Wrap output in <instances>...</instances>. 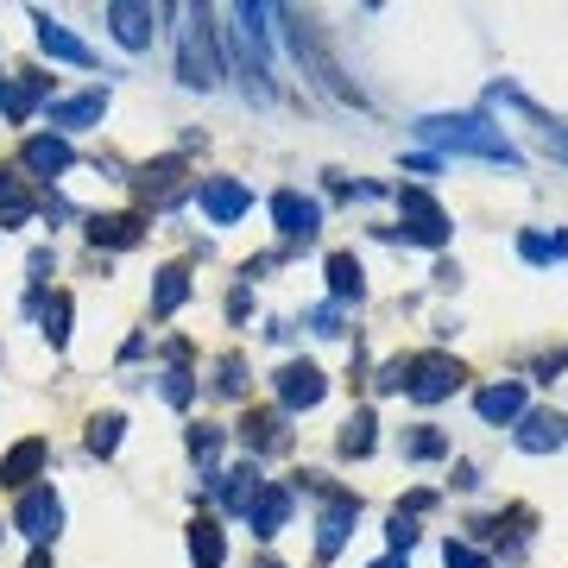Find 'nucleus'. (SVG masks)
Masks as SVG:
<instances>
[{
	"mask_svg": "<svg viewBox=\"0 0 568 568\" xmlns=\"http://www.w3.org/2000/svg\"><path fill=\"white\" fill-rule=\"evenodd\" d=\"M13 524H20V531H26V537L38 543V549H45V543H52L57 531H64V505H57V492H52V487H32L26 499H20Z\"/></svg>",
	"mask_w": 568,
	"mask_h": 568,
	"instance_id": "423d86ee",
	"label": "nucleus"
},
{
	"mask_svg": "<svg viewBox=\"0 0 568 568\" xmlns=\"http://www.w3.org/2000/svg\"><path fill=\"white\" fill-rule=\"evenodd\" d=\"M107 26H114V38L127 45V52H146L158 38V7H139V0H114L107 7Z\"/></svg>",
	"mask_w": 568,
	"mask_h": 568,
	"instance_id": "1a4fd4ad",
	"label": "nucleus"
},
{
	"mask_svg": "<svg viewBox=\"0 0 568 568\" xmlns=\"http://www.w3.org/2000/svg\"><path fill=\"white\" fill-rule=\"evenodd\" d=\"M373 386H379V391H405V386H411V354H398V361H386V366H379V379H373Z\"/></svg>",
	"mask_w": 568,
	"mask_h": 568,
	"instance_id": "f704fd0d",
	"label": "nucleus"
},
{
	"mask_svg": "<svg viewBox=\"0 0 568 568\" xmlns=\"http://www.w3.org/2000/svg\"><path fill=\"white\" fill-rule=\"evenodd\" d=\"M284 518H291V487H259L253 512H247V524H253V537H279Z\"/></svg>",
	"mask_w": 568,
	"mask_h": 568,
	"instance_id": "6ab92c4d",
	"label": "nucleus"
},
{
	"mask_svg": "<svg viewBox=\"0 0 568 568\" xmlns=\"http://www.w3.org/2000/svg\"><path fill=\"white\" fill-rule=\"evenodd\" d=\"M45 341H52V348H64V341H70V297H64V291L45 304Z\"/></svg>",
	"mask_w": 568,
	"mask_h": 568,
	"instance_id": "c756f323",
	"label": "nucleus"
},
{
	"mask_svg": "<svg viewBox=\"0 0 568 568\" xmlns=\"http://www.w3.org/2000/svg\"><path fill=\"white\" fill-rule=\"evenodd\" d=\"M442 568H492V563L480 556V549H467V543L448 537V543H442Z\"/></svg>",
	"mask_w": 568,
	"mask_h": 568,
	"instance_id": "c9c22d12",
	"label": "nucleus"
},
{
	"mask_svg": "<svg viewBox=\"0 0 568 568\" xmlns=\"http://www.w3.org/2000/svg\"><path fill=\"white\" fill-rule=\"evenodd\" d=\"M183 20L190 26H178V82L183 89H215L221 57H215V38H208V7H190Z\"/></svg>",
	"mask_w": 568,
	"mask_h": 568,
	"instance_id": "f03ea898",
	"label": "nucleus"
},
{
	"mask_svg": "<svg viewBox=\"0 0 568 568\" xmlns=\"http://www.w3.org/2000/svg\"><path fill=\"white\" fill-rule=\"evenodd\" d=\"M373 430H379V417L373 411H354L348 417V423H341V455H348V462H366V455H373Z\"/></svg>",
	"mask_w": 568,
	"mask_h": 568,
	"instance_id": "a878e982",
	"label": "nucleus"
},
{
	"mask_svg": "<svg viewBox=\"0 0 568 568\" xmlns=\"http://www.w3.org/2000/svg\"><path fill=\"white\" fill-rule=\"evenodd\" d=\"M121 430H127V417L121 411H107V417H95V423H89V455H114V448H121Z\"/></svg>",
	"mask_w": 568,
	"mask_h": 568,
	"instance_id": "c85d7f7f",
	"label": "nucleus"
},
{
	"mask_svg": "<svg viewBox=\"0 0 568 568\" xmlns=\"http://www.w3.org/2000/svg\"><path fill=\"white\" fill-rule=\"evenodd\" d=\"M386 537H391V556H405L417 543V518H405V512H391V524H386Z\"/></svg>",
	"mask_w": 568,
	"mask_h": 568,
	"instance_id": "e433bc0d",
	"label": "nucleus"
},
{
	"mask_svg": "<svg viewBox=\"0 0 568 568\" xmlns=\"http://www.w3.org/2000/svg\"><path fill=\"white\" fill-rule=\"evenodd\" d=\"M183 442H190V455H196V462H215V455H221V430H208V423H196Z\"/></svg>",
	"mask_w": 568,
	"mask_h": 568,
	"instance_id": "72a5a7b5",
	"label": "nucleus"
},
{
	"mask_svg": "<svg viewBox=\"0 0 568 568\" xmlns=\"http://www.w3.org/2000/svg\"><path fill=\"white\" fill-rule=\"evenodd\" d=\"M240 436H247V448H253V455H272V448H284V417L279 411H247L240 417Z\"/></svg>",
	"mask_w": 568,
	"mask_h": 568,
	"instance_id": "412c9836",
	"label": "nucleus"
},
{
	"mask_svg": "<svg viewBox=\"0 0 568 568\" xmlns=\"http://www.w3.org/2000/svg\"><path fill=\"white\" fill-rule=\"evenodd\" d=\"M190 563H196V568H221V563H228V537H221V524H215V518H196V524H190Z\"/></svg>",
	"mask_w": 568,
	"mask_h": 568,
	"instance_id": "4be33fe9",
	"label": "nucleus"
},
{
	"mask_svg": "<svg viewBox=\"0 0 568 568\" xmlns=\"http://www.w3.org/2000/svg\"><path fill=\"white\" fill-rule=\"evenodd\" d=\"M436 455H448V436H442L436 423H417L411 436H405V462H436Z\"/></svg>",
	"mask_w": 568,
	"mask_h": 568,
	"instance_id": "cd10ccee",
	"label": "nucleus"
},
{
	"mask_svg": "<svg viewBox=\"0 0 568 568\" xmlns=\"http://www.w3.org/2000/svg\"><path fill=\"white\" fill-rule=\"evenodd\" d=\"M518 253L531 259V265H549V259H563V253H556V234H518Z\"/></svg>",
	"mask_w": 568,
	"mask_h": 568,
	"instance_id": "473e14b6",
	"label": "nucleus"
},
{
	"mask_svg": "<svg viewBox=\"0 0 568 568\" xmlns=\"http://www.w3.org/2000/svg\"><path fill=\"white\" fill-rule=\"evenodd\" d=\"M0 537H7V531H0Z\"/></svg>",
	"mask_w": 568,
	"mask_h": 568,
	"instance_id": "c03bdc74",
	"label": "nucleus"
},
{
	"mask_svg": "<svg viewBox=\"0 0 568 568\" xmlns=\"http://www.w3.org/2000/svg\"><path fill=\"white\" fill-rule=\"evenodd\" d=\"M329 297L336 304H361L366 297V272L354 253H329Z\"/></svg>",
	"mask_w": 568,
	"mask_h": 568,
	"instance_id": "aec40b11",
	"label": "nucleus"
},
{
	"mask_svg": "<svg viewBox=\"0 0 568 568\" xmlns=\"http://www.w3.org/2000/svg\"><path fill=\"white\" fill-rule=\"evenodd\" d=\"M183 297H190V272H183V265H164L158 284H152V316H178Z\"/></svg>",
	"mask_w": 568,
	"mask_h": 568,
	"instance_id": "393cba45",
	"label": "nucleus"
},
{
	"mask_svg": "<svg viewBox=\"0 0 568 568\" xmlns=\"http://www.w3.org/2000/svg\"><path fill=\"white\" fill-rule=\"evenodd\" d=\"M215 391H221V398H240V391H247V361H240V354H228V361L215 366Z\"/></svg>",
	"mask_w": 568,
	"mask_h": 568,
	"instance_id": "2f4dec72",
	"label": "nucleus"
},
{
	"mask_svg": "<svg viewBox=\"0 0 568 568\" xmlns=\"http://www.w3.org/2000/svg\"><path fill=\"white\" fill-rule=\"evenodd\" d=\"M183 164L178 158H158V164H146V171H139V196H146V203H158V208H171L183 196Z\"/></svg>",
	"mask_w": 568,
	"mask_h": 568,
	"instance_id": "a211bd4d",
	"label": "nucleus"
},
{
	"mask_svg": "<svg viewBox=\"0 0 568 568\" xmlns=\"http://www.w3.org/2000/svg\"><path fill=\"white\" fill-rule=\"evenodd\" d=\"M139 234H146L139 215H95V221H89V240H95V247H139Z\"/></svg>",
	"mask_w": 568,
	"mask_h": 568,
	"instance_id": "b1692460",
	"label": "nucleus"
},
{
	"mask_svg": "<svg viewBox=\"0 0 568 568\" xmlns=\"http://www.w3.org/2000/svg\"><path fill=\"white\" fill-rule=\"evenodd\" d=\"M272 221H279V234L291 247H310L316 228H322V208H316L304 190H279V196H272Z\"/></svg>",
	"mask_w": 568,
	"mask_h": 568,
	"instance_id": "20e7f679",
	"label": "nucleus"
},
{
	"mask_svg": "<svg viewBox=\"0 0 568 568\" xmlns=\"http://www.w3.org/2000/svg\"><path fill=\"white\" fill-rule=\"evenodd\" d=\"M462 361H448V354H411V398L417 405H442V398H455L462 391Z\"/></svg>",
	"mask_w": 568,
	"mask_h": 568,
	"instance_id": "7ed1b4c3",
	"label": "nucleus"
},
{
	"mask_svg": "<svg viewBox=\"0 0 568 568\" xmlns=\"http://www.w3.org/2000/svg\"><path fill=\"white\" fill-rule=\"evenodd\" d=\"M45 462H52V442H45V436H26L20 448H7V455H0V487H32Z\"/></svg>",
	"mask_w": 568,
	"mask_h": 568,
	"instance_id": "ddd939ff",
	"label": "nucleus"
},
{
	"mask_svg": "<svg viewBox=\"0 0 568 568\" xmlns=\"http://www.w3.org/2000/svg\"><path fill=\"white\" fill-rule=\"evenodd\" d=\"M38 95H45V77H20V82H0V114L26 127V121H32V107H38Z\"/></svg>",
	"mask_w": 568,
	"mask_h": 568,
	"instance_id": "5701e85b",
	"label": "nucleus"
},
{
	"mask_svg": "<svg viewBox=\"0 0 568 568\" xmlns=\"http://www.w3.org/2000/svg\"><path fill=\"white\" fill-rule=\"evenodd\" d=\"M398 208H405V234H411L417 247H442L448 240V215L423 190H398Z\"/></svg>",
	"mask_w": 568,
	"mask_h": 568,
	"instance_id": "6e6552de",
	"label": "nucleus"
},
{
	"mask_svg": "<svg viewBox=\"0 0 568 568\" xmlns=\"http://www.w3.org/2000/svg\"><path fill=\"white\" fill-rule=\"evenodd\" d=\"M373 568H405V556H386V563H373Z\"/></svg>",
	"mask_w": 568,
	"mask_h": 568,
	"instance_id": "79ce46f5",
	"label": "nucleus"
},
{
	"mask_svg": "<svg viewBox=\"0 0 568 568\" xmlns=\"http://www.w3.org/2000/svg\"><path fill=\"white\" fill-rule=\"evenodd\" d=\"M196 203H203V215L215 221V228H228V221H240L247 208H253V190L234 178H203L196 183Z\"/></svg>",
	"mask_w": 568,
	"mask_h": 568,
	"instance_id": "39448f33",
	"label": "nucleus"
},
{
	"mask_svg": "<svg viewBox=\"0 0 568 568\" xmlns=\"http://www.w3.org/2000/svg\"><path fill=\"white\" fill-rule=\"evenodd\" d=\"M158 391H164V405H190V398H196V379H190V373H183V366H171V373H158Z\"/></svg>",
	"mask_w": 568,
	"mask_h": 568,
	"instance_id": "7c9ffc66",
	"label": "nucleus"
},
{
	"mask_svg": "<svg viewBox=\"0 0 568 568\" xmlns=\"http://www.w3.org/2000/svg\"><path fill=\"white\" fill-rule=\"evenodd\" d=\"M259 462H240V467H228L221 480H215V499L228 505V512H253V499H259Z\"/></svg>",
	"mask_w": 568,
	"mask_h": 568,
	"instance_id": "dca6fc26",
	"label": "nucleus"
},
{
	"mask_svg": "<svg viewBox=\"0 0 568 568\" xmlns=\"http://www.w3.org/2000/svg\"><path fill=\"white\" fill-rule=\"evenodd\" d=\"M20 221H32V196L20 178H0V228H20Z\"/></svg>",
	"mask_w": 568,
	"mask_h": 568,
	"instance_id": "bb28decb",
	"label": "nucleus"
},
{
	"mask_svg": "<svg viewBox=\"0 0 568 568\" xmlns=\"http://www.w3.org/2000/svg\"><path fill=\"white\" fill-rule=\"evenodd\" d=\"M259 568H279V563H259Z\"/></svg>",
	"mask_w": 568,
	"mask_h": 568,
	"instance_id": "37998d69",
	"label": "nucleus"
},
{
	"mask_svg": "<svg viewBox=\"0 0 568 568\" xmlns=\"http://www.w3.org/2000/svg\"><path fill=\"white\" fill-rule=\"evenodd\" d=\"M279 398H284V411H316V405L329 398V379H322V366H310V361L279 366Z\"/></svg>",
	"mask_w": 568,
	"mask_h": 568,
	"instance_id": "0eeeda50",
	"label": "nucleus"
},
{
	"mask_svg": "<svg viewBox=\"0 0 568 568\" xmlns=\"http://www.w3.org/2000/svg\"><path fill=\"white\" fill-rule=\"evenodd\" d=\"M423 139H430V146H442V152H467V158H492V164H524V158H518V146L512 139H505V133L492 127L487 114H430V121H423Z\"/></svg>",
	"mask_w": 568,
	"mask_h": 568,
	"instance_id": "f257e3e1",
	"label": "nucleus"
},
{
	"mask_svg": "<svg viewBox=\"0 0 568 568\" xmlns=\"http://www.w3.org/2000/svg\"><path fill=\"white\" fill-rule=\"evenodd\" d=\"M52 265H57V259L45 253V247H38V253L26 259V272H32V291H38V284H45V272H52Z\"/></svg>",
	"mask_w": 568,
	"mask_h": 568,
	"instance_id": "58836bf2",
	"label": "nucleus"
},
{
	"mask_svg": "<svg viewBox=\"0 0 568 568\" xmlns=\"http://www.w3.org/2000/svg\"><path fill=\"white\" fill-rule=\"evenodd\" d=\"M568 442V417L563 411H524L518 417V448L524 455H549Z\"/></svg>",
	"mask_w": 568,
	"mask_h": 568,
	"instance_id": "9b49d317",
	"label": "nucleus"
},
{
	"mask_svg": "<svg viewBox=\"0 0 568 568\" xmlns=\"http://www.w3.org/2000/svg\"><path fill=\"white\" fill-rule=\"evenodd\" d=\"M26 171L32 178H57V171H70L77 164V152H70V139H57V133H38V139H26Z\"/></svg>",
	"mask_w": 568,
	"mask_h": 568,
	"instance_id": "2eb2a0df",
	"label": "nucleus"
},
{
	"mask_svg": "<svg viewBox=\"0 0 568 568\" xmlns=\"http://www.w3.org/2000/svg\"><path fill=\"white\" fill-rule=\"evenodd\" d=\"M32 26H38V52L57 57V64H77V70H95V52L82 45L70 26H57L52 13H32Z\"/></svg>",
	"mask_w": 568,
	"mask_h": 568,
	"instance_id": "9d476101",
	"label": "nucleus"
},
{
	"mask_svg": "<svg viewBox=\"0 0 568 568\" xmlns=\"http://www.w3.org/2000/svg\"><path fill=\"white\" fill-rule=\"evenodd\" d=\"M354 518H361V499H354V492H336V499L322 505V518H316V549L336 556L341 543H348V531H354Z\"/></svg>",
	"mask_w": 568,
	"mask_h": 568,
	"instance_id": "f8f14e48",
	"label": "nucleus"
},
{
	"mask_svg": "<svg viewBox=\"0 0 568 568\" xmlns=\"http://www.w3.org/2000/svg\"><path fill=\"white\" fill-rule=\"evenodd\" d=\"M474 411L487 417V423H518L524 417V379H499L474 398Z\"/></svg>",
	"mask_w": 568,
	"mask_h": 568,
	"instance_id": "f3484780",
	"label": "nucleus"
},
{
	"mask_svg": "<svg viewBox=\"0 0 568 568\" xmlns=\"http://www.w3.org/2000/svg\"><path fill=\"white\" fill-rule=\"evenodd\" d=\"M26 568H52V549H32V563Z\"/></svg>",
	"mask_w": 568,
	"mask_h": 568,
	"instance_id": "a19ab883",
	"label": "nucleus"
},
{
	"mask_svg": "<svg viewBox=\"0 0 568 568\" xmlns=\"http://www.w3.org/2000/svg\"><path fill=\"white\" fill-rule=\"evenodd\" d=\"M247 310H253V297H247V284H240V291H234V297H228V316H234V322H240V316H247Z\"/></svg>",
	"mask_w": 568,
	"mask_h": 568,
	"instance_id": "ea45409f",
	"label": "nucleus"
},
{
	"mask_svg": "<svg viewBox=\"0 0 568 568\" xmlns=\"http://www.w3.org/2000/svg\"><path fill=\"white\" fill-rule=\"evenodd\" d=\"M310 336H341V310H336V304H316V310H310Z\"/></svg>",
	"mask_w": 568,
	"mask_h": 568,
	"instance_id": "4c0bfd02",
	"label": "nucleus"
},
{
	"mask_svg": "<svg viewBox=\"0 0 568 568\" xmlns=\"http://www.w3.org/2000/svg\"><path fill=\"white\" fill-rule=\"evenodd\" d=\"M102 114H107V89H89V95L52 102V127H57V139H64V133H77V127H95Z\"/></svg>",
	"mask_w": 568,
	"mask_h": 568,
	"instance_id": "4468645a",
	"label": "nucleus"
}]
</instances>
